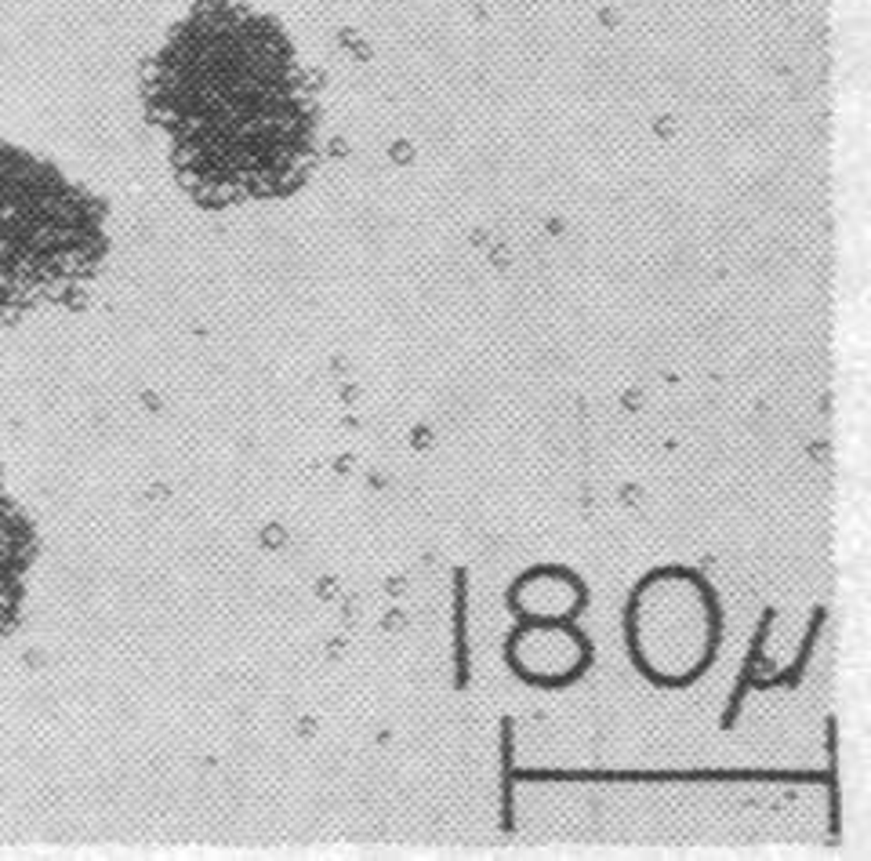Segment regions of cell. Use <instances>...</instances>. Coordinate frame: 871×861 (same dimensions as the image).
<instances>
[{
  "mask_svg": "<svg viewBox=\"0 0 871 861\" xmlns=\"http://www.w3.org/2000/svg\"><path fill=\"white\" fill-rule=\"evenodd\" d=\"M33 527L29 520L0 495V636L18 622L22 578L33 564Z\"/></svg>",
  "mask_w": 871,
  "mask_h": 861,
  "instance_id": "cell-5",
  "label": "cell"
},
{
  "mask_svg": "<svg viewBox=\"0 0 871 861\" xmlns=\"http://www.w3.org/2000/svg\"><path fill=\"white\" fill-rule=\"evenodd\" d=\"M588 643L584 636L563 629L559 622H534L512 640V665L519 676L538 684H567L584 672Z\"/></svg>",
  "mask_w": 871,
  "mask_h": 861,
  "instance_id": "cell-4",
  "label": "cell"
},
{
  "mask_svg": "<svg viewBox=\"0 0 871 861\" xmlns=\"http://www.w3.org/2000/svg\"><path fill=\"white\" fill-rule=\"evenodd\" d=\"M636 662L661 684H687L704 672L719 643V610L704 578L661 571L643 581L628 614Z\"/></svg>",
  "mask_w": 871,
  "mask_h": 861,
  "instance_id": "cell-3",
  "label": "cell"
},
{
  "mask_svg": "<svg viewBox=\"0 0 871 861\" xmlns=\"http://www.w3.org/2000/svg\"><path fill=\"white\" fill-rule=\"evenodd\" d=\"M106 258V214L58 168L0 142V317L77 295Z\"/></svg>",
  "mask_w": 871,
  "mask_h": 861,
  "instance_id": "cell-2",
  "label": "cell"
},
{
  "mask_svg": "<svg viewBox=\"0 0 871 861\" xmlns=\"http://www.w3.org/2000/svg\"><path fill=\"white\" fill-rule=\"evenodd\" d=\"M512 603L519 607V614L534 622H567L584 603V589L577 586V578L541 567L519 578V586L512 589Z\"/></svg>",
  "mask_w": 871,
  "mask_h": 861,
  "instance_id": "cell-6",
  "label": "cell"
},
{
  "mask_svg": "<svg viewBox=\"0 0 871 861\" xmlns=\"http://www.w3.org/2000/svg\"><path fill=\"white\" fill-rule=\"evenodd\" d=\"M149 116L171 138L182 186L204 204L298 190L316 157V102L272 18L243 0L193 8L145 73Z\"/></svg>",
  "mask_w": 871,
  "mask_h": 861,
  "instance_id": "cell-1",
  "label": "cell"
}]
</instances>
